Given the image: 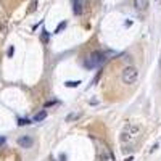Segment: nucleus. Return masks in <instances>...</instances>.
Wrapping results in <instances>:
<instances>
[{"mask_svg":"<svg viewBox=\"0 0 161 161\" xmlns=\"http://www.w3.org/2000/svg\"><path fill=\"white\" fill-rule=\"evenodd\" d=\"M105 53L102 52H94L90 56H87L84 61V66L87 68V69H94V68H98L102 66L103 63H105Z\"/></svg>","mask_w":161,"mask_h":161,"instance_id":"obj_1","label":"nucleus"},{"mask_svg":"<svg viewBox=\"0 0 161 161\" xmlns=\"http://www.w3.org/2000/svg\"><path fill=\"white\" fill-rule=\"evenodd\" d=\"M137 134H139V127L134 126V124H127L126 129L121 134V142L123 144H132L134 140L137 139Z\"/></svg>","mask_w":161,"mask_h":161,"instance_id":"obj_2","label":"nucleus"},{"mask_svg":"<svg viewBox=\"0 0 161 161\" xmlns=\"http://www.w3.org/2000/svg\"><path fill=\"white\" fill-rule=\"evenodd\" d=\"M137 77H139V71H137V68L134 66H127L123 69V80L126 82V84H134L137 80Z\"/></svg>","mask_w":161,"mask_h":161,"instance_id":"obj_3","label":"nucleus"},{"mask_svg":"<svg viewBox=\"0 0 161 161\" xmlns=\"http://www.w3.org/2000/svg\"><path fill=\"white\" fill-rule=\"evenodd\" d=\"M32 144H34V140L29 135H24V137H19V139H18V145L21 148H31Z\"/></svg>","mask_w":161,"mask_h":161,"instance_id":"obj_4","label":"nucleus"},{"mask_svg":"<svg viewBox=\"0 0 161 161\" xmlns=\"http://www.w3.org/2000/svg\"><path fill=\"white\" fill-rule=\"evenodd\" d=\"M134 7H135L137 10H140V11L147 10V7H148V0H134Z\"/></svg>","mask_w":161,"mask_h":161,"instance_id":"obj_5","label":"nucleus"},{"mask_svg":"<svg viewBox=\"0 0 161 161\" xmlns=\"http://www.w3.org/2000/svg\"><path fill=\"white\" fill-rule=\"evenodd\" d=\"M73 11L77 16L82 15V3H80V0H73Z\"/></svg>","mask_w":161,"mask_h":161,"instance_id":"obj_6","label":"nucleus"},{"mask_svg":"<svg viewBox=\"0 0 161 161\" xmlns=\"http://www.w3.org/2000/svg\"><path fill=\"white\" fill-rule=\"evenodd\" d=\"M45 118H47V110H42V111H39L37 115L34 116V119H32V123H39V121H44Z\"/></svg>","mask_w":161,"mask_h":161,"instance_id":"obj_7","label":"nucleus"},{"mask_svg":"<svg viewBox=\"0 0 161 161\" xmlns=\"http://www.w3.org/2000/svg\"><path fill=\"white\" fill-rule=\"evenodd\" d=\"M49 39H50V34L49 31H42V34H40V42H49Z\"/></svg>","mask_w":161,"mask_h":161,"instance_id":"obj_8","label":"nucleus"},{"mask_svg":"<svg viewBox=\"0 0 161 161\" xmlns=\"http://www.w3.org/2000/svg\"><path fill=\"white\" fill-rule=\"evenodd\" d=\"M79 84H80V80H66V82H65L66 87H77Z\"/></svg>","mask_w":161,"mask_h":161,"instance_id":"obj_9","label":"nucleus"},{"mask_svg":"<svg viewBox=\"0 0 161 161\" xmlns=\"http://www.w3.org/2000/svg\"><path fill=\"white\" fill-rule=\"evenodd\" d=\"M65 28H66V21H63L61 24H58V26H56V29H55V34H60V32L63 31Z\"/></svg>","mask_w":161,"mask_h":161,"instance_id":"obj_10","label":"nucleus"},{"mask_svg":"<svg viewBox=\"0 0 161 161\" xmlns=\"http://www.w3.org/2000/svg\"><path fill=\"white\" fill-rule=\"evenodd\" d=\"M18 124H19V126H28V124H31V121L26 119V118H19L18 119Z\"/></svg>","mask_w":161,"mask_h":161,"instance_id":"obj_11","label":"nucleus"},{"mask_svg":"<svg viewBox=\"0 0 161 161\" xmlns=\"http://www.w3.org/2000/svg\"><path fill=\"white\" fill-rule=\"evenodd\" d=\"M77 118H79V115H68V116H66V121L69 123V121H73V119H77Z\"/></svg>","mask_w":161,"mask_h":161,"instance_id":"obj_12","label":"nucleus"},{"mask_svg":"<svg viewBox=\"0 0 161 161\" xmlns=\"http://www.w3.org/2000/svg\"><path fill=\"white\" fill-rule=\"evenodd\" d=\"M5 142H7V139H5V137H0V147H2V145H3Z\"/></svg>","mask_w":161,"mask_h":161,"instance_id":"obj_13","label":"nucleus"},{"mask_svg":"<svg viewBox=\"0 0 161 161\" xmlns=\"http://www.w3.org/2000/svg\"><path fill=\"white\" fill-rule=\"evenodd\" d=\"M55 103H56V102H47V103H45V108H49V106L55 105Z\"/></svg>","mask_w":161,"mask_h":161,"instance_id":"obj_14","label":"nucleus"},{"mask_svg":"<svg viewBox=\"0 0 161 161\" xmlns=\"http://www.w3.org/2000/svg\"><path fill=\"white\" fill-rule=\"evenodd\" d=\"M13 52H15V49H13V47H10V50H8V56L13 55Z\"/></svg>","mask_w":161,"mask_h":161,"instance_id":"obj_15","label":"nucleus"},{"mask_svg":"<svg viewBox=\"0 0 161 161\" xmlns=\"http://www.w3.org/2000/svg\"><path fill=\"white\" fill-rule=\"evenodd\" d=\"M124 161H134V158H132V156H129V158H126Z\"/></svg>","mask_w":161,"mask_h":161,"instance_id":"obj_16","label":"nucleus"}]
</instances>
